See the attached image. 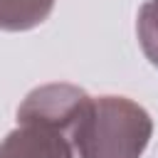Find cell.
I'll return each mask as SVG.
<instances>
[{
    "label": "cell",
    "instance_id": "4",
    "mask_svg": "<svg viewBox=\"0 0 158 158\" xmlns=\"http://www.w3.org/2000/svg\"><path fill=\"white\" fill-rule=\"evenodd\" d=\"M52 7L54 0H0V30H32L49 17Z\"/></svg>",
    "mask_w": 158,
    "mask_h": 158
},
{
    "label": "cell",
    "instance_id": "2",
    "mask_svg": "<svg viewBox=\"0 0 158 158\" xmlns=\"http://www.w3.org/2000/svg\"><path fill=\"white\" fill-rule=\"evenodd\" d=\"M89 94L74 84H47L25 96L17 109V123H42L59 128L69 136V128L84 106Z\"/></svg>",
    "mask_w": 158,
    "mask_h": 158
},
{
    "label": "cell",
    "instance_id": "3",
    "mask_svg": "<svg viewBox=\"0 0 158 158\" xmlns=\"http://www.w3.org/2000/svg\"><path fill=\"white\" fill-rule=\"evenodd\" d=\"M0 158H74V146L59 128L20 123L0 143Z\"/></svg>",
    "mask_w": 158,
    "mask_h": 158
},
{
    "label": "cell",
    "instance_id": "5",
    "mask_svg": "<svg viewBox=\"0 0 158 158\" xmlns=\"http://www.w3.org/2000/svg\"><path fill=\"white\" fill-rule=\"evenodd\" d=\"M136 32H138L143 54L148 57V62L153 67H158V0H148L138 10Z\"/></svg>",
    "mask_w": 158,
    "mask_h": 158
},
{
    "label": "cell",
    "instance_id": "1",
    "mask_svg": "<svg viewBox=\"0 0 158 158\" xmlns=\"http://www.w3.org/2000/svg\"><path fill=\"white\" fill-rule=\"evenodd\" d=\"M151 133L153 121L136 101L89 96L69 128V141L79 158H141Z\"/></svg>",
    "mask_w": 158,
    "mask_h": 158
}]
</instances>
